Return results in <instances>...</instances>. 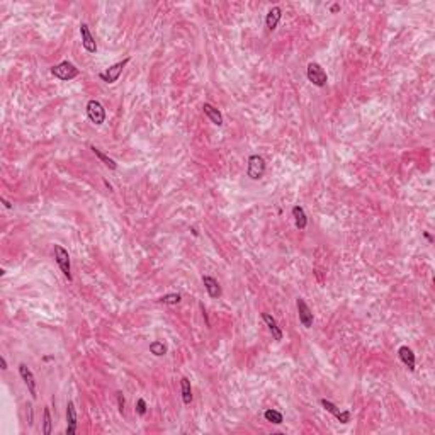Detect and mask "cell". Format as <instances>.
Returning a JSON list of instances; mask_svg holds the SVG:
<instances>
[{
  "mask_svg": "<svg viewBox=\"0 0 435 435\" xmlns=\"http://www.w3.org/2000/svg\"><path fill=\"white\" fill-rule=\"evenodd\" d=\"M265 174V160L260 155H252L248 158L247 165V175L252 180H260Z\"/></svg>",
  "mask_w": 435,
  "mask_h": 435,
  "instance_id": "cell-4",
  "label": "cell"
},
{
  "mask_svg": "<svg viewBox=\"0 0 435 435\" xmlns=\"http://www.w3.org/2000/svg\"><path fill=\"white\" fill-rule=\"evenodd\" d=\"M150 352L157 357H162L167 354V345L163 342H160V340H155V342L150 343Z\"/></svg>",
  "mask_w": 435,
  "mask_h": 435,
  "instance_id": "cell-21",
  "label": "cell"
},
{
  "mask_svg": "<svg viewBox=\"0 0 435 435\" xmlns=\"http://www.w3.org/2000/svg\"><path fill=\"white\" fill-rule=\"evenodd\" d=\"M0 367H2V371H7V360H5V357H0Z\"/></svg>",
  "mask_w": 435,
  "mask_h": 435,
  "instance_id": "cell-26",
  "label": "cell"
},
{
  "mask_svg": "<svg viewBox=\"0 0 435 435\" xmlns=\"http://www.w3.org/2000/svg\"><path fill=\"white\" fill-rule=\"evenodd\" d=\"M51 427H53V420H51L50 408H44V412H43V434L50 435L51 434Z\"/></svg>",
  "mask_w": 435,
  "mask_h": 435,
  "instance_id": "cell-22",
  "label": "cell"
},
{
  "mask_svg": "<svg viewBox=\"0 0 435 435\" xmlns=\"http://www.w3.org/2000/svg\"><path fill=\"white\" fill-rule=\"evenodd\" d=\"M320 403H321V406H323L326 412L332 413V415L335 416V418L338 420L340 423H343V425H345V423H349V422H350V412H349V410H345V412H340L338 406L333 405L332 401H328V399H325V398L321 399Z\"/></svg>",
  "mask_w": 435,
  "mask_h": 435,
  "instance_id": "cell-9",
  "label": "cell"
},
{
  "mask_svg": "<svg viewBox=\"0 0 435 435\" xmlns=\"http://www.w3.org/2000/svg\"><path fill=\"white\" fill-rule=\"evenodd\" d=\"M55 260L58 264L59 271L63 272V276L68 280H72V265H70V255L61 245H55Z\"/></svg>",
  "mask_w": 435,
  "mask_h": 435,
  "instance_id": "cell-3",
  "label": "cell"
},
{
  "mask_svg": "<svg viewBox=\"0 0 435 435\" xmlns=\"http://www.w3.org/2000/svg\"><path fill=\"white\" fill-rule=\"evenodd\" d=\"M338 9H340V5H336V3H335V5H332V12H336Z\"/></svg>",
  "mask_w": 435,
  "mask_h": 435,
  "instance_id": "cell-28",
  "label": "cell"
},
{
  "mask_svg": "<svg viewBox=\"0 0 435 435\" xmlns=\"http://www.w3.org/2000/svg\"><path fill=\"white\" fill-rule=\"evenodd\" d=\"M90 150H92V152H94V155H96L97 158L100 160V162H102L104 165H106V167L111 168V170H116V168H118V163H116L114 160L111 158V157H107L106 153H104L100 148H97V146H94V145H92V146H90Z\"/></svg>",
  "mask_w": 435,
  "mask_h": 435,
  "instance_id": "cell-18",
  "label": "cell"
},
{
  "mask_svg": "<svg viewBox=\"0 0 435 435\" xmlns=\"http://www.w3.org/2000/svg\"><path fill=\"white\" fill-rule=\"evenodd\" d=\"M80 34H82V44H83V48H85V51H89V53H96L97 43H96V40H94L92 33H90V27L87 26L85 22L80 24Z\"/></svg>",
  "mask_w": 435,
  "mask_h": 435,
  "instance_id": "cell-10",
  "label": "cell"
},
{
  "mask_svg": "<svg viewBox=\"0 0 435 435\" xmlns=\"http://www.w3.org/2000/svg\"><path fill=\"white\" fill-rule=\"evenodd\" d=\"M202 284H204V287H206V291H208L209 297H213V299H218V297L221 296V293H223V291H221L219 282H218L215 277L202 276Z\"/></svg>",
  "mask_w": 435,
  "mask_h": 435,
  "instance_id": "cell-12",
  "label": "cell"
},
{
  "mask_svg": "<svg viewBox=\"0 0 435 435\" xmlns=\"http://www.w3.org/2000/svg\"><path fill=\"white\" fill-rule=\"evenodd\" d=\"M398 356H399V359H401V362L413 373V371H415V354H413V350L410 349V347L403 345V347H399Z\"/></svg>",
  "mask_w": 435,
  "mask_h": 435,
  "instance_id": "cell-14",
  "label": "cell"
},
{
  "mask_svg": "<svg viewBox=\"0 0 435 435\" xmlns=\"http://www.w3.org/2000/svg\"><path fill=\"white\" fill-rule=\"evenodd\" d=\"M66 435H75L77 425H79V418H77V408L73 401L66 403Z\"/></svg>",
  "mask_w": 435,
  "mask_h": 435,
  "instance_id": "cell-11",
  "label": "cell"
},
{
  "mask_svg": "<svg viewBox=\"0 0 435 435\" xmlns=\"http://www.w3.org/2000/svg\"><path fill=\"white\" fill-rule=\"evenodd\" d=\"M293 216H294V223H296L297 230H304V228L308 226L306 213H304V209L301 208V206H294V208H293Z\"/></svg>",
  "mask_w": 435,
  "mask_h": 435,
  "instance_id": "cell-17",
  "label": "cell"
},
{
  "mask_svg": "<svg viewBox=\"0 0 435 435\" xmlns=\"http://www.w3.org/2000/svg\"><path fill=\"white\" fill-rule=\"evenodd\" d=\"M280 17H282V9H280V7H272V9L267 12V17H265V26H267V29L271 31V33H272V31H276Z\"/></svg>",
  "mask_w": 435,
  "mask_h": 435,
  "instance_id": "cell-15",
  "label": "cell"
},
{
  "mask_svg": "<svg viewBox=\"0 0 435 435\" xmlns=\"http://www.w3.org/2000/svg\"><path fill=\"white\" fill-rule=\"evenodd\" d=\"M136 412H138V415H145L146 413V401L143 398H139L136 401Z\"/></svg>",
  "mask_w": 435,
  "mask_h": 435,
  "instance_id": "cell-24",
  "label": "cell"
},
{
  "mask_svg": "<svg viewBox=\"0 0 435 435\" xmlns=\"http://www.w3.org/2000/svg\"><path fill=\"white\" fill-rule=\"evenodd\" d=\"M158 301L163 304H178L182 301V296L178 293H172V294H165Z\"/></svg>",
  "mask_w": 435,
  "mask_h": 435,
  "instance_id": "cell-23",
  "label": "cell"
},
{
  "mask_svg": "<svg viewBox=\"0 0 435 435\" xmlns=\"http://www.w3.org/2000/svg\"><path fill=\"white\" fill-rule=\"evenodd\" d=\"M306 75H308V80L316 87H325L326 82H328V75H326V72L320 63L311 61L310 65H308Z\"/></svg>",
  "mask_w": 435,
  "mask_h": 435,
  "instance_id": "cell-2",
  "label": "cell"
},
{
  "mask_svg": "<svg viewBox=\"0 0 435 435\" xmlns=\"http://www.w3.org/2000/svg\"><path fill=\"white\" fill-rule=\"evenodd\" d=\"M2 202H3V206H5L7 209H10V208H12V204H10V202L7 201V199H3V198H2Z\"/></svg>",
  "mask_w": 435,
  "mask_h": 435,
  "instance_id": "cell-27",
  "label": "cell"
},
{
  "mask_svg": "<svg viewBox=\"0 0 435 435\" xmlns=\"http://www.w3.org/2000/svg\"><path fill=\"white\" fill-rule=\"evenodd\" d=\"M51 73H53L56 79H59V80H73L75 77H79L80 70L77 68L72 61L65 59V61L55 65L53 68H51Z\"/></svg>",
  "mask_w": 435,
  "mask_h": 435,
  "instance_id": "cell-1",
  "label": "cell"
},
{
  "mask_svg": "<svg viewBox=\"0 0 435 435\" xmlns=\"http://www.w3.org/2000/svg\"><path fill=\"white\" fill-rule=\"evenodd\" d=\"M264 418L267 420V422H271V423H274V425H280V423L284 422V416H282V413L280 412H277V410H265V413H264Z\"/></svg>",
  "mask_w": 435,
  "mask_h": 435,
  "instance_id": "cell-20",
  "label": "cell"
},
{
  "mask_svg": "<svg viewBox=\"0 0 435 435\" xmlns=\"http://www.w3.org/2000/svg\"><path fill=\"white\" fill-rule=\"evenodd\" d=\"M262 320H264L265 326H267V328H269V332L272 333L274 340H282L284 333H282V330H280V326L277 325L276 318H274L272 315H269V313H262Z\"/></svg>",
  "mask_w": 435,
  "mask_h": 435,
  "instance_id": "cell-13",
  "label": "cell"
},
{
  "mask_svg": "<svg viewBox=\"0 0 435 435\" xmlns=\"http://www.w3.org/2000/svg\"><path fill=\"white\" fill-rule=\"evenodd\" d=\"M124 396H122V393H118V405H119V412L124 413Z\"/></svg>",
  "mask_w": 435,
  "mask_h": 435,
  "instance_id": "cell-25",
  "label": "cell"
},
{
  "mask_svg": "<svg viewBox=\"0 0 435 435\" xmlns=\"http://www.w3.org/2000/svg\"><path fill=\"white\" fill-rule=\"evenodd\" d=\"M128 63H129V58H126V59H122V61L116 63V65L109 66L106 72H100V73H99L100 80H104V82H106V83H114V82H118L119 75H121V73H122V68H124V66L128 65Z\"/></svg>",
  "mask_w": 435,
  "mask_h": 435,
  "instance_id": "cell-6",
  "label": "cell"
},
{
  "mask_svg": "<svg viewBox=\"0 0 435 435\" xmlns=\"http://www.w3.org/2000/svg\"><path fill=\"white\" fill-rule=\"evenodd\" d=\"M180 393H182V401H184V405H191L192 388H191V381L187 377H182L180 379Z\"/></svg>",
  "mask_w": 435,
  "mask_h": 435,
  "instance_id": "cell-19",
  "label": "cell"
},
{
  "mask_svg": "<svg viewBox=\"0 0 435 435\" xmlns=\"http://www.w3.org/2000/svg\"><path fill=\"white\" fill-rule=\"evenodd\" d=\"M87 116H89V119L94 122V124L100 126L104 121H106V109H104V106L99 102V100L92 99L87 102Z\"/></svg>",
  "mask_w": 435,
  "mask_h": 435,
  "instance_id": "cell-5",
  "label": "cell"
},
{
  "mask_svg": "<svg viewBox=\"0 0 435 435\" xmlns=\"http://www.w3.org/2000/svg\"><path fill=\"white\" fill-rule=\"evenodd\" d=\"M202 111H204V114L208 116L209 119H211L213 124L216 126H223V114L219 112V109H216L213 104H208L206 102L204 106H202Z\"/></svg>",
  "mask_w": 435,
  "mask_h": 435,
  "instance_id": "cell-16",
  "label": "cell"
},
{
  "mask_svg": "<svg viewBox=\"0 0 435 435\" xmlns=\"http://www.w3.org/2000/svg\"><path fill=\"white\" fill-rule=\"evenodd\" d=\"M19 374H20V377H22L24 384H26L27 389H29L33 399H36L38 398V386H36V379H34V374L31 373V369L26 366V364H19Z\"/></svg>",
  "mask_w": 435,
  "mask_h": 435,
  "instance_id": "cell-8",
  "label": "cell"
},
{
  "mask_svg": "<svg viewBox=\"0 0 435 435\" xmlns=\"http://www.w3.org/2000/svg\"><path fill=\"white\" fill-rule=\"evenodd\" d=\"M296 308H297V315H299V321L304 328H311L313 326V311L310 310V306L306 304V301L303 297H297L296 299Z\"/></svg>",
  "mask_w": 435,
  "mask_h": 435,
  "instance_id": "cell-7",
  "label": "cell"
}]
</instances>
